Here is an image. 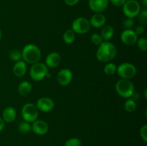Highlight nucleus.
<instances>
[{"label": "nucleus", "instance_id": "f257e3e1", "mask_svg": "<svg viewBox=\"0 0 147 146\" xmlns=\"http://www.w3.org/2000/svg\"><path fill=\"white\" fill-rule=\"evenodd\" d=\"M117 48L110 42H103L98 46L96 51V58L101 62H109L116 57Z\"/></svg>", "mask_w": 147, "mask_h": 146}, {"label": "nucleus", "instance_id": "f03ea898", "mask_svg": "<svg viewBox=\"0 0 147 146\" xmlns=\"http://www.w3.org/2000/svg\"><path fill=\"white\" fill-rule=\"evenodd\" d=\"M41 51L35 44H28L22 50V59L26 63L34 64L38 62L41 59Z\"/></svg>", "mask_w": 147, "mask_h": 146}, {"label": "nucleus", "instance_id": "7ed1b4c3", "mask_svg": "<svg viewBox=\"0 0 147 146\" xmlns=\"http://www.w3.org/2000/svg\"><path fill=\"white\" fill-rule=\"evenodd\" d=\"M115 89L119 96L123 98H130L134 92V86L130 80L121 79L116 82Z\"/></svg>", "mask_w": 147, "mask_h": 146}, {"label": "nucleus", "instance_id": "20e7f679", "mask_svg": "<svg viewBox=\"0 0 147 146\" xmlns=\"http://www.w3.org/2000/svg\"><path fill=\"white\" fill-rule=\"evenodd\" d=\"M48 74V67L42 62L34 63L30 68V74L34 81H40L47 77Z\"/></svg>", "mask_w": 147, "mask_h": 146}, {"label": "nucleus", "instance_id": "39448f33", "mask_svg": "<svg viewBox=\"0 0 147 146\" xmlns=\"http://www.w3.org/2000/svg\"><path fill=\"white\" fill-rule=\"evenodd\" d=\"M123 13L127 18L134 19L141 11V5L136 0H126L123 6Z\"/></svg>", "mask_w": 147, "mask_h": 146}, {"label": "nucleus", "instance_id": "423d86ee", "mask_svg": "<svg viewBox=\"0 0 147 146\" xmlns=\"http://www.w3.org/2000/svg\"><path fill=\"white\" fill-rule=\"evenodd\" d=\"M118 75L122 79L130 80L136 76L137 70L133 64L129 62H123L117 67L116 70Z\"/></svg>", "mask_w": 147, "mask_h": 146}, {"label": "nucleus", "instance_id": "0eeeda50", "mask_svg": "<svg viewBox=\"0 0 147 146\" xmlns=\"http://www.w3.org/2000/svg\"><path fill=\"white\" fill-rule=\"evenodd\" d=\"M22 116L24 121L33 123L37 120L39 116L38 109L32 103H27L22 108Z\"/></svg>", "mask_w": 147, "mask_h": 146}, {"label": "nucleus", "instance_id": "6e6552de", "mask_svg": "<svg viewBox=\"0 0 147 146\" xmlns=\"http://www.w3.org/2000/svg\"><path fill=\"white\" fill-rule=\"evenodd\" d=\"M90 21L85 17H78L73 21L72 30L76 34H84L88 32L90 29Z\"/></svg>", "mask_w": 147, "mask_h": 146}, {"label": "nucleus", "instance_id": "1a4fd4ad", "mask_svg": "<svg viewBox=\"0 0 147 146\" xmlns=\"http://www.w3.org/2000/svg\"><path fill=\"white\" fill-rule=\"evenodd\" d=\"M57 80L61 86H67L73 80V73L70 69L64 68L60 70L57 76Z\"/></svg>", "mask_w": 147, "mask_h": 146}, {"label": "nucleus", "instance_id": "9d476101", "mask_svg": "<svg viewBox=\"0 0 147 146\" xmlns=\"http://www.w3.org/2000/svg\"><path fill=\"white\" fill-rule=\"evenodd\" d=\"M138 36L132 29H125L121 34V40L126 46H133L136 43Z\"/></svg>", "mask_w": 147, "mask_h": 146}, {"label": "nucleus", "instance_id": "9b49d317", "mask_svg": "<svg viewBox=\"0 0 147 146\" xmlns=\"http://www.w3.org/2000/svg\"><path fill=\"white\" fill-rule=\"evenodd\" d=\"M36 107L44 113H47L50 112L54 109L55 103L52 99L49 98L47 97H43L39 99L36 103Z\"/></svg>", "mask_w": 147, "mask_h": 146}, {"label": "nucleus", "instance_id": "f8f14e48", "mask_svg": "<svg viewBox=\"0 0 147 146\" xmlns=\"http://www.w3.org/2000/svg\"><path fill=\"white\" fill-rule=\"evenodd\" d=\"M109 0H88V7L96 13H101L108 8Z\"/></svg>", "mask_w": 147, "mask_h": 146}, {"label": "nucleus", "instance_id": "ddd939ff", "mask_svg": "<svg viewBox=\"0 0 147 146\" xmlns=\"http://www.w3.org/2000/svg\"><path fill=\"white\" fill-rule=\"evenodd\" d=\"M32 130L38 135H44L48 132L49 126L45 121L42 120H36L32 123Z\"/></svg>", "mask_w": 147, "mask_h": 146}, {"label": "nucleus", "instance_id": "4468645a", "mask_svg": "<svg viewBox=\"0 0 147 146\" xmlns=\"http://www.w3.org/2000/svg\"><path fill=\"white\" fill-rule=\"evenodd\" d=\"M61 62V55L58 52H53L46 57L45 64L47 67L54 68L57 67Z\"/></svg>", "mask_w": 147, "mask_h": 146}, {"label": "nucleus", "instance_id": "2eb2a0df", "mask_svg": "<svg viewBox=\"0 0 147 146\" xmlns=\"http://www.w3.org/2000/svg\"><path fill=\"white\" fill-rule=\"evenodd\" d=\"M89 21L91 27H93L94 28H100L106 24V18L102 13H96L90 17Z\"/></svg>", "mask_w": 147, "mask_h": 146}, {"label": "nucleus", "instance_id": "dca6fc26", "mask_svg": "<svg viewBox=\"0 0 147 146\" xmlns=\"http://www.w3.org/2000/svg\"><path fill=\"white\" fill-rule=\"evenodd\" d=\"M27 70V63L21 60L18 62H16L13 67L12 71L14 75L18 77H22L26 74Z\"/></svg>", "mask_w": 147, "mask_h": 146}, {"label": "nucleus", "instance_id": "f3484780", "mask_svg": "<svg viewBox=\"0 0 147 146\" xmlns=\"http://www.w3.org/2000/svg\"><path fill=\"white\" fill-rule=\"evenodd\" d=\"M17 117V111L11 106L5 107L2 113V119L6 123H12Z\"/></svg>", "mask_w": 147, "mask_h": 146}, {"label": "nucleus", "instance_id": "a211bd4d", "mask_svg": "<svg viewBox=\"0 0 147 146\" xmlns=\"http://www.w3.org/2000/svg\"><path fill=\"white\" fill-rule=\"evenodd\" d=\"M113 35H114V29L112 26L109 24L103 26L100 32V36L103 40L109 42L113 37Z\"/></svg>", "mask_w": 147, "mask_h": 146}, {"label": "nucleus", "instance_id": "6ab92c4d", "mask_svg": "<svg viewBox=\"0 0 147 146\" xmlns=\"http://www.w3.org/2000/svg\"><path fill=\"white\" fill-rule=\"evenodd\" d=\"M32 90V84L28 81H22L20 83L18 86L19 94L22 97L27 96Z\"/></svg>", "mask_w": 147, "mask_h": 146}, {"label": "nucleus", "instance_id": "aec40b11", "mask_svg": "<svg viewBox=\"0 0 147 146\" xmlns=\"http://www.w3.org/2000/svg\"><path fill=\"white\" fill-rule=\"evenodd\" d=\"M63 38L66 44H72L76 40V33L72 30V29H67L63 34Z\"/></svg>", "mask_w": 147, "mask_h": 146}, {"label": "nucleus", "instance_id": "412c9836", "mask_svg": "<svg viewBox=\"0 0 147 146\" xmlns=\"http://www.w3.org/2000/svg\"><path fill=\"white\" fill-rule=\"evenodd\" d=\"M116 70H117V66L113 62H107L103 69L105 74L109 76L113 75L116 72Z\"/></svg>", "mask_w": 147, "mask_h": 146}, {"label": "nucleus", "instance_id": "4be33fe9", "mask_svg": "<svg viewBox=\"0 0 147 146\" xmlns=\"http://www.w3.org/2000/svg\"><path fill=\"white\" fill-rule=\"evenodd\" d=\"M124 109L128 113H134L136 109V102L132 99L128 98L124 103Z\"/></svg>", "mask_w": 147, "mask_h": 146}, {"label": "nucleus", "instance_id": "5701e85b", "mask_svg": "<svg viewBox=\"0 0 147 146\" xmlns=\"http://www.w3.org/2000/svg\"><path fill=\"white\" fill-rule=\"evenodd\" d=\"M18 130L21 133H28L32 130V125L30 124V123H27L26 121H23L19 124Z\"/></svg>", "mask_w": 147, "mask_h": 146}, {"label": "nucleus", "instance_id": "b1692460", "mask_svg": "<svg viewBox=\"0 0 147 146\" xmlns=\"http://www.w3.org/2000/svg\"><path fill=\"white\" fill-rule=\"evenodd\" d=\"M9 57L11 61L18 62L22 59V52L19 50H13L9 53Z\"/></svg>", "mask_w": 147, "mask_h": 146}, {"label": "nucleus", "instance_id": "393cba45", "mask_svg": "<svg viewBox=\"0 0 147 146\" xmlns=\"http://www.w3.org/2000/svg\"><path fill=\"white\" fill-rule=\"evenodd\" d=\"M138 20L141 25H146L147 24V10L146 9L141 10L139 14H138Z\"/></svg>", "mask_w": 147, "mask_h": 146}, {"label": "nucleus", "instance_id": "a878e982", "mask_svg": "<svg viewBox=\"0 0 147 146\" xmlns=\"http://www.w3.org/2000/svg\"><path fill=\"white\" fill-rule=\"evenodd\" d=\"M136 44L137 47L141 51L146 52L147 50V40L145 37H140L138 38L136 41Z\"/></svg>", "mask_w": 147, "mask_h": 146}, {"label": "nucleus", "instance_id": "bb28decb", "mask_svg": "<svg viewBox=\"0 0 147 146\" xmlns=\"http://www.w3.org/2000/svg\"><path fill=\"white\" fill-rule=\"evenodd\" d=\"M81 140L77 137H71L65 143V146H81Z\"/></svg>", "mask_w": 147, "mask_h": 146}, {"label": "nucleus", "instance_id": "cd10ccee", "mask_svg": "<svg viewBox=\"0 0 147 146\" xmlns=\"http://www.w3.org/2000/svg\"><path fill=\"white\" fill-rule=\"evenodd\" d=\"M122 25H123V28H125L126 29H131V28L134 25V19L126 17L122 21Z\"/></svg>", "mask_w": 147, "mask_h": 146}, {"label": "nucleus", "instance_id": "c85d7f7f", "mask_svg": "<svg viewBox=\"0 0 147 146\" xmlns=\"http://www.w3.org/2000/svg\"><path fill=\"white\" fill-rule=\"evenodd\" d=\"M90 40H91V42L93 44L98 46H99L101 43L103 42V40L101 36H100V34H96V33L92 34L91 37H90Z\"/></svg>", "mask_w": 147, "mask_h": 146}, {"label": "nucleus", "instance_id": "c756f323", "mask_svg": "<svg viewBox=\"0 0 147 146\" xmlns=\"http://www.w3.org/2000/svg\"><path fill=\"white\" fill-rule=\"evenodd\" d=\"M140 136L142 137V140L146 143L147 142V125H144V126H142V128L140 130Z\"/></svg>", "mask_w": 147, "mask_h": 146}, {"label": "nucleus", "instance_id": "7c9ffc66", "mask_svg": "<svg viewBox=\"0 0 147 146\" xmlns=\"http://www.w3.org/2000/svg\"><path fill=\"white\" fill-rule=\"evenodd\" d=\"M126 1V0H109V2L111 3L115 7H122Z\"/></svg>", "mask_w": 147, "mask_h": 146}, {"label": "nucleus", "instance_id": "2f4dec72", "mask_svg": "<svg viewBox=\"0 0 147 146\" xmlns=\"http://www.w3.org/2000/svg\"><path fill=\"white\" fill-rule=\"evenodd\" d=\"M134 32L136 33V34L137 36L139 35H142V34L144 33V27L142 25H139L135 28Z\"/></svg>", "mask_w": 147, "mask_h": 146}, {"label": "nucleus", "instance_id": "473e14b6", "mask_svg": "<svg viewBox=\"0 0 147 146\" xmlns=\"http://www.w3.org/2000/svg\"><path fill=\"white\" fill-rule=\"evenodd\" d=\"M79 1H80V0H64V2L65 3V4H67V6H70V7L76 5Z\"/></svg>", "mask_w": 147, "mask_h": 146}, {"label": "nucleus", "instance_id": "72a5a7b5", "mask_svg": "<svg viewBox=\"0 0 147 146\" xmlns=\"http://www.w3.org/2000/svg\"><path fill=\"white\" fill-rule=\"evenodd\" d=\"M130 98L132 99V100H134V101L136 102V100H139V94H138L137 92H134L133 94H131V96Z\"/></svg>", "mask_w": 147, "mask_h": 146}, {"label": "nucleus", "instance_id": "f704fd0d", "mask_svg": "<svg viewBox=\"0 0 147 146\" xmlns=\"http://www.w3.org/2000/svg\"><path fill=\"white\" fill-rule=\"evenodd\" d=\"M5 127V122L2 119V117H0V132L2 131Z\"/></svg>", "mask_w": 147, "mask_h": 146}, {"label": "nucleus", "instance_id": "c9c22d12", "mask_svg": "<svg viewBox=\"0 0 147 146\" xmlns=\"http://www.w3.org/2000/svg\"><path fill=\"white\" fill-rule=\"evenodd\" d=\"M142 3L144 7H147V0H142Z\"/></svg>", "mask_w": 147, "mask_h": 146}, {"label": "nucleus", "instance_id": "e433bc0d", "mask_svg": "<svg viewBox=\"0 0 147 146\" xmlns=\"http://www.w3.org/2000/svg\"><path fill=\"white\" fill-rule=\"evenodd\" d=\"M1 37H2V34H1V30L0 29V40H1Z\"/></svg>", "mask_w": 147, "mask_h": 146}, {"label": "nucleus", "instance_id": "4c0bfd02", "mask_svg": "<svg viewBox=\"0 0 147 146\" xmlns=\"http://www.w3.org/2000/svg\"><path fill=\"white\" fill-rule=\"evenodd\" d=\"M144 97H145V98H146V97H147V96H146V90H144Z\"/></svg>", "mask_w": 147, "mask_h": 146}]
</instances>
